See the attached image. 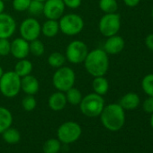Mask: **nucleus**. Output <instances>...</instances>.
Segmentation results:
<instances>
[{
  "mask_svg": "<svg viewBox=\"0 0 153 153\" xmlns=\"http://www.w3.org/2000/svg\"><path fill=\"white\" fill-rule=\"evenodd\" d=\"M21 90V78L15 71L4 72L0 79V91L8 98L16 97Z\"/></svg>",
  "mask_w": 153,
  "mask_h": 153,
  "instance_id": "4",
  "label": "nucleus"
},
{
  "mask_svg": "<svg viewBox=\"0 0 153 153\" xmlns=\"http://www.w3.org/2000/svg\"><path fill=\"white\" fill-rule=\"evenodd\" d=\"M3 1H7V0H3Z\"/></svg>",
  "mask_w": 153,
  "mask_h": 153,
  "instance_id": "42",
  "label": "nucleus"
},
{
  "mask_svg": "<svg viewBox=\"0 0 153 153\" xmlns=\"http://www.w3.org/2000/svg\"><path fill=\"white\" fill-rule=\"evenodd\" d=\"M36 105H37L36 99L33 95H27L22 101L23 108L27 112H31L34 110L36 107Z\"/></svg>",
  "mask_w": 153,
  "mask_h": 153,
  "instance_id": "30",
  "label": "nucleus"
},
{
  "mask_svg": "<svg viewBox=\"0 0 153 153\" xmlns=\"http://www.w3.org/2000/svg\"><path fill=\"white\" fill-rule=\"evenodd\" d=\"M3 74H4V70H3V68H1V66H0V79H1V76H3Z\"/></svg>",
  "mask_w": 153,
  "mask_h": 153,
  "instance_id": "39",
  "label": "nucleus"
},
{
  "mask_svg": "<svg viewBox=\"0 0 153 153\" xmlns=\"http://www.w3.org/2000/svg\"><path fill=\"white\" fill-rule=\"evenodd\" d=\"M16 29V20L12 16L6 13L0 14V39H9Z\"/></svg>",
  "mask_w": 153,
  "mask_h": 153,
  "instance_id": "12",
  "label": "nucleus"
},
{
  "mask_svg": "<svg viewBox=\"0 0 153 153\" xmlns=\"http://www.w3.org/2000/svg\"><path fill=\"white\" fill-rule=\"evenodd\" d=\"M150 126L153 129V113L151 114V116H150Z\"/></svg>",
  "mask_w": 153,
  "mask_h": 153,
  "instance_id": "38",
  "label": "nucleus"
},
{
  "mask_svg": "<svg viewBox=\"0 0 153 153\" xmlns=\"http://www.w3.org/2000/svg\"><path fill=\"white\" fill-rule=\"evenodd\" d=\"M67 103L68 102H67L66 95L61 91L53 93L52 95L50 96L48 100L49 107L53 111H61L62 109L65 108Z\"/></svg>",
  "mask_w": 153,
  "mask_h": 153,
  "instance_id": "16",
  "label": "nucleus"
},
{
  "mask_svg": "<svg viewBox=\"0 0 153 153\" xmlns=\"http://www.w3.org/2000/svg\"><path fill=\"white\" fill-rule=\"evenodd\" d=\"M84 66L88 73L94 78L105 76L109 68L108 54L102 49H95L88 51L84 60Z\"/></svg>",
  "mask_w": 153,
  "mask_h": 153,
  "instance_id": "1",
  "label": "nucleus"
},
{
  "mask_svg": "<svg viewBox=\"0 0 153 153\" xmlns=\"http://www.w3.org/2000/svg\"><path fill=\"white\" fill-rule=\"evenodd\" d=\"M29 47H30V52L33 55L37 56V57L42 56L43 54V52H44V50H45L42 42L38 40V39L30 42Z\"/></svg>",
  "mask_w": 153,
  "mask_h": 153,
  "instance_id": "28",
  "label": "nucleus"
},
{
  "mask_svg": "<svg viewBox=\"0 0 153 153\" xmlns=\"http://www.w3.org/2000/svg\"><path fill=\"white\" fill-rule=\"evenodd\" d=\"M65 7L70 9H76L80 7L82 0H62Z\"/></svg>",
  "mask_w": 153,
  "mask_h": 153,
  "instance_id": "34",
  "label": "nucleus"
},
{
  "mask_svg": "<svg viewBox=\"0 0 153 153\" xmlns=\"http://www.w3.org/2000/svg\"><path fill=\"white\" fill-rule=\"evenodd\" d=\"M3 135V139L7 143L9 144H16L18 143L21 140V134L20 132L14 128H8L6 131H4L2 132Z\"/></svg>",
  "mask_w": 153,
  "mask_h": 153,
  "instance_id": "23",
  "label": "nucleus"
},
{
  "mask_svg": "<svg viewBox=\"0 0 153 153\" xmlns=\"http://www.w3.org/2000/svg\"><path fill=\"white\" fill-rule=\"evenodd\" d=\"M39 81L33 75H27L21 78V89L26 95H35L39 91Z\"/></svg>",
  "mask_w": 153,
  "mask_h": 153,
  "instance_id": "15",
  "label": "nucleus"
},
{
  "mask_svg": "<svg viewBox=\"0 0 153 153\" xmlns=\"http://www.w3.org/2000/svg\"><path fill=\"white\" fill-rule=\"evenodd\" d=\"M103 125L111 131H117L125 123L124 109L119 104H110L104 107L100 114Z\"/></svg>",
  "mask_w": 153,
  "mask_h": 153,
  "instance_id": "2",
  "label": "nucleus"
},
{
  "mask_svg": "<svg viewBox=\"0 0 153 153\" xmlns=\"http://www.w3.org/2000/svg\"><path fill=\"white\" fill-rule=\"evenodd\" d=\"M151 16H152V18H153V8H152V11H151Z\"/></svg>",
  "mask_w": 153,
  "mask_h": 153,
  "instance_id": "40",
  "label": "nucleus"
},
{
  "mask_svg": "<svg viewBox=\"0 0 153 153\" xmlns=\"http://www.w3.org/2000/svg\"><path fill=\"white\" fill-rule=\"evenodd\" d=\"M124 2V4L127 6V7H134L136 6L139 5L140 0H123Z\"/></svg>",
  "mask_w": 153,
  "mask_h": 153,
  "instance_id": "36",
  "label": "nucleus"
},
{
  "mask_svg": "<svg viewBox=\"0 0 153 153\" xmlns=\"http://www.w3.org/2000/svg\"><path fill=\"white\" fill-rule=\"evenodd\" d=\"M33 70V63L26 59H22L17 61V63L15 66V72L20 76H25L27 75H30Z\"/></svg>",
  "mask_w": 153,
  "mask_h": 153,
  "instance_id": "20",
  "label": "nucleus"
},
{
  "mask_svg": "<svg viewBox=\"0 0 153 153\" xmlns=\"http://www.w3.org/2000/svg\"><path fill=\"white\" fill-rule=\"evenodd\" d=\"M124 44V40L121 36L115 34L107 38L104 45V51L107 54L116 55L123 50Z\"/></svg>",
  "mask_w": 153,
  "mask_h": 153,
  "instance_id": "14",
  "label": "nucleus"
},
{
  "mask_svg": "<svg viewBox=\"0 0 153 153\" xmlns=\"http://www.w3.org/2000/svg\"><path fill=\"white\" fill-rule=\"evenodd\" d=\"M13 123V116L11 112L3 106H0V133L11 127Z\"/></svg>",
  "mask_w": 153,
  "mask_h": 153,
  "instance_id": "21",
  "label": "nucleus"
},
{
  "mask_svg": "<svg viewBox=\"0 0 153 153\" xmlns=\"http://www.w3.org/2000/svg\"><path fill=\"white\" fill-rule=\"evenodd\" d=\"M80 111L88 117L99 116L105 107V100L102 96L94 93L87 95L80 102Z\"/></svg>",
  "mask_w": 153,
  "mask_h": 153,
  "instance_id": "3",
  "label": "nucleus"
},
{
  "mask_svg": "<svg viewBox=\"0 0 153 153\" xmlns=\"http://www.w3.org/2000/svg\"><path fill=\"white\" fill-rule=\"evenodd\" d=\"M140 97L133 92L125 94L119 101V105L124 110H134L140 105Z\"/></svg>",
  "mask_w": 153,
  "mask_h": 153,
  "instance_id": "17",
  "label": "nucleus"
},
{
  "mask_svg": "<svg viewBox=\"0 0 153 153\" xmlns=\"http://www.w3.org/2000/svg\"><path fill=\"white\" fill-rule=\"evenodd\" d=\"M59 31L66 35L73 36L79 34L84 28V21L82 17L76 14L63 15L59 22Z\"/></svg>",
  "mask_w": 153,
  "mask_h": 153,
  "instance_id": "6",
  "label": "nucleus"
},
{
  "mask_svg": "<svg viewBox=\"0 0 153 153\" xmlns=\"http://www.w3.org/2000/svg\"><path fill=\"white\" fill-rule=\"evenodd\" d=\"M60 149V141L57 139H50L43 145L44 153H58Z\"/></svg>",
  "mask_w": 153,
  "mask_h": 153,
  "instance_id": "27",
  "label": "nucleus"
},
{
  "mask_svg": "<svg viewBox=\"0 0 153 153\" xmlns=\"http://www.w3.org/2000/svg\"><path fill=\"white\" fill-rule=\"evenodd\" d=\"M66 98L67 102L72 105H78L80 104L82 100V94L81 92L76 88H71L66 91Z\"/></svg>",
  "mask_w": 153,
  "mask_h": 153,
  "instance_id": "22",
  "label": "nucleus"
},
{
  "mask_svg": "<svg viewBox=\"0 0 153 153\" xmlns=\"http://www.w3.org/2000/svg\"><path fill=\"white\" fill-rule=\"evenodd\" d=\"M76 81V75L74 70L69 67H60L59 68L53 76L52 84L58 91L66 92L69 88H73Z\"/></svg>",
  "mask_w": 153,
  "mask_h": 153,
  "instance_id": "5",
  "label": "nucleus"
},
{
  "mask_svg": "<svg viewBox=\"0 0 153 153\" xmlns=\"http://www.w3.org/2000/svg\"><path fill=\"white\" fill-rule=\"evenodd\" d=\"M41 29L42 26L37 21V19L33 17H29L25 19L21 23L19 32L22 38H24L27 42H32L33 40L38 39L42 33Z\"/></svg>",
  "mask_w": 153,
  "mask_h": 153,
  "instance_id": "10",
  "label": "nucleus"
},
{
  "mask_svg": "<svg viewBox=\"0 0 153 153\" xmlns=\"http://www.w3.org/2000/svg\"><path fill=\"white\" fill-rule=\"evenodd\" d=\"M145 45L146 47L150 50V51H153V33H150L149 34L146 39H145Z\"/></svg>",
  "mask_w": 153,
  "mask_h": 153,
  "instance_id": "35",
  "label": "nucleus"
},
{
  "mask_svg": "<svg viewBox=\"0 0 153 153\" xmlns=\"http://www.w3.org/2000/svg\"><path fill=\"white\" fill-rule=\"evenodd\" d=\"M142 108L147 114L153 113V97H149L147 99L144 100L142 104Z\"/></svg>",
  "mask_w": 153,
  "mask_h": 153,
  "instance_id": "33",
  "label": "nucleus"
},
{
  "mask_svg": "<svg viewBox=\"0 0 153 153\" xmlns=\"http://www.w3.org/2000/svg\"><path fill=\"white\" fill-rule=\"evenodd\" d=\"M92 88H93L94 92L96 94H98L100 96H104L108 92L109 83L104 76H95L93 83H92Z\"/></svg>",
  "mask_w": 153,
  "mask_h": 153,
  "instance_id": "19",
  "label": "nucleus"
},
{
  "mask_svg": "<svg viewBox=\"0 0 153 153\" xmlns=\"http://www.w3.org/2000/svg\"><path fill=\"white\" fill-rule=\"evenodd\" d=\"M5 10V3L3 0H0V14L3 13Z\"/></svg>",
  "mask_w": 153,
  "mask_h": 153,
  "instance_id": "37",
  "label": "nucleus"
},
{
  "mask_svg": "<svg viewBox=\"0 0 153 153\" xmlns=\"http://www.w3.org/2000/svg\"><path fill=\"white\" fill-rule=\"evenodd\" d=\"M82 133L80 125L76 122H66L62 123L57 131L59 140L65 144H70L76 141Z\"/></svg>",
  "mask_w": 153,
  "mask_h": 153,
  "instance_id": "7",
  "label": "nucleus"
},
{
  "mask_svg": "<svg viewBox=\"0 0 153 153\" xmlns=\"http://www.w3.org/2000/svg\"><path fill=\"white\" fill-rule=\"evenodd\" d=\"M88 53V48L87 44L79 40L72 41L66 49V59L70 63L79 64L84 62Z\"/></svg>",
  "mask_w": 153,
  "mask_h": 153,
  "instance_id": "8",
  "label": "nucleus"
},
{
  "mask_svg": "<svg viewBox=\"0 0 153 153\" xmlns=\"http://www.w3.org/2000/svg\"><path fill=\"white\" fill-rule=\"evenodd\" d=\"M32 0H13V8L18 12L26 11Z\"/></svg>",
  "mask_w": 153,
  "mask_h": 153,
  "instance_id": "31",
  "label": "nucleus"
},
{
  "mask_svg": "<svg viewBox=\"0 0 153 153\" xmlns=\"http://www.w3.org/2000/svg\"><path fill=\"white\" fill-rule=\"evenodd\" d=\"M10 53L18 59H25L30 53L29 42L24 38H16L11 42V51Z\"/></svg>",
  "mask_w": 153,
  "mask_h": 153,
  "instance_id": "13",
  "label": "nucleus"
},
{
  "mask_svg": "<svg viewBox=\"0 0 153 153\" xmlns=\"http://www.w3.org/2000/svg\"><path fill=\"white\" fill-rule=\"evenodd\" d=\"M43 2L42 1H38V0H32L30 6L28 7V12L33 16H38L42 14H43Z\"/></svg>",
  "mask_w": 153,
  "mask_h": 153,
  "instance_id": "29",
  "label": "nucleus"
},
{
  "mask_svg": "<svg viewBox=\"0 0 153 153\" xmlns=\"http://www.w3.org/2000/svg\"><path fill=\"white\" fill-rule=\"evenodd\" d=\"M121 27V17L116 13L105 14L99 21L98 28L102 35L105 37H111L117 34Z\"/></svg>",
  "mask_w": 153,
  "mask_h": 153,
  "instance_id": "9",
  "label": "nucleus"
},
{
  "mask_svg": "<svg viewBox=\"0 0 153 153\" xmlns=\"http://www.w3.org/2000/svg\"><path fill=\"white\" fill-rule=\"evenodd\" d=\"M11 51V42L8 39H0V56H7Z\"/></svg>",
  "mask_w": 153,
  "mask_h": 153,
  "instance_id": "32",
  "label": "nucleus"
},
{
  "mask_svg": "<svg viewBox=\"0 0 153 153\" xmlns=\"http://www.w3.org/2000/svg\"><path fill=\"white\" fill-rule=\"evenodd\" d=\"M99 8L105 14H112L117 11L118 4L116 0H100Z\"/></svg>",
  "mask_w": 153,
  "mask_h": 153,
  "instance_id": "25",
  "label": "nucleus"
},
{
  "mask_svg": "<svg viewBox=\"0 0 153 153\" xmlns=\"http://www.w3.org/2000/svg\"><path fill=\"white\" fill-rule=\"evenodd\" d=\"M43 4V15L47 19L59 20L64 15L66 7L62 0H46Z\"/></svg>",
  "mask_w": 153,
  "mask_h": 153,
  "instance_id": "11",
  "label": "nucleus"
},
{
  "mask_svg": "<svg viewBox=\"0 0 153 153\" xmlns=\"http://www.w3.org/2000/svg\"><path fill=\"white\" fill-rule=\"evenodd\" d=\"M38 1H42V2H45L46 0H38Z\"/></svg>",
  "mask_w": 153,
  "mask_h": 153,
  "instance_id": "41",
  "label": "nucleus"
},
{
  "mask_svg": "<svg viewBox=\"0 0 153 153\" xmlns=\"http://www.w3.org/2000/svg\"><path fill=\"white\" fill-rule=\"evenodd\" d=\"M42 34L48 38H52L56 36L59 31V22L58 20H51L48 19L42 25L41 29Z\"/></svg>",
  "mask_w": 153,
  "mask_h": 153,
  "instance_id": "18",
  "label": "nucleus"
},
{
  "mask_svg": "<svg viewBox=\"0 0 153 153\" xmlns=\"http://www.w3.org/2000/svg\"><path fill=\"white\" fill-rule=\"evenodd\" d=\"M141 88L146 95L153 97V74H148L142 79Z\"/></svg>",
  "mask_w": 153,
  "mask_h": 153,
  "instance_id": "26",
  "label": "nucleus"
},
{
  "mask_svg": "<svg viewBox=\"0 0 153 153\" xmlns=\"http://www.w3.org/2000/svg\"><path fill=\"white\" fill-rule=\"evenodd\" d=\"M65 61H66V57L62 53L58 52V51L52 52L48 58L49 65L51 66L52 68H59L64 66Z\"/></svg>",
  "mask_w": 153,
  "mask_h": 153,
  "instance_id": "24",
  "label": "nucleus"
}]
</instances>
